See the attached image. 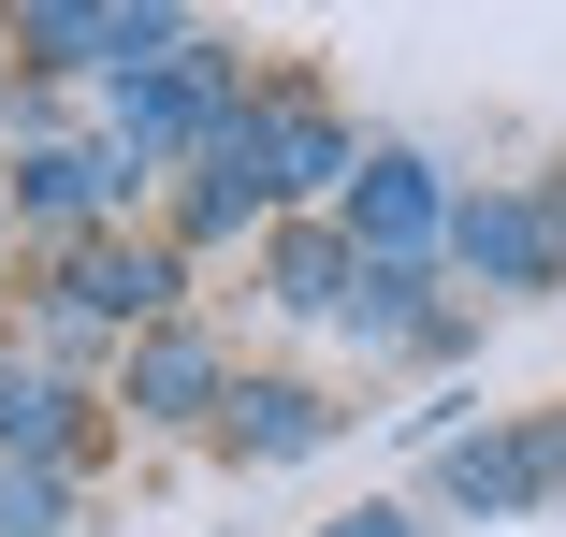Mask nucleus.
Wrapping results in <instances>:
<instances>
[{"label":"nucleus","mask_w":566,"mask_h":537,"mask_svg":"<svg viewBox=\"0 0 566 537\" xmlns=\"http://www.w3.org/2000/svg\"><path fill=\"white\" fill-rule=\"evenodd\" d=\"M203 392H218V349H203V335H160V349L132 364V407H203Z\"/></svg>","instance_id":"6e6552de"},{"label":"nucleus","mask_w":566,"mask_h":537,"mask_svg":"<svg viewBox=\"0 0 566 537\" xmlns=\"http://www.w3.org/2000/svg\"><path fill=\"white\" fill-rule=\"evenodd\" d=\"M59 305H87V319H160V305H175V248H73V262H59Z\"/></svg>","instance_id":"f03ea898"},{"label":"nucleus","mask_w":566,"mask_h":537,"mask_svg":"<svg viewBox=\"0 0 566 537\" xmlns=\"http://www.w3.org/2000/svg\"><path fill=\"white\" fill-rule=\"evenodd\" d=\"M59 436H73V392L30 378V364H0V451H30V465H44Z\"/></svg>","instance_id":"423d86ee"},{"label":"nucleus","mask_w":566,"mask_h":537,"mask_svg":"<svg viewBox=\"0 0 566 537\" xmlns=\"http://www.w3.org/2000/svg\"><path fill=\"white\" fill-rule=\"evenodd\" d=\"M450 248H465L494 291H523V276H552V262H566V203H537V189H509V203H465V219H450Z\"/></svg>","instance_id":"f257e3e1"},{"label":"nucleus","mask_w":566,"mask_h":537,"mask_svg":"<svg viewBox=\"0 0 566 537\" xmlns=\"http://www.w3.org/2000/svg\"><path fill=\"white\" fill-rule=\"evenodd\" d=\"M349 219H364L378 248H421V233H436V175H421V160H364V189H349Z\"/></svg>","instance_id":"20e7f679"},{"label":"nucleus","mask_w":566,"mask_h":537,"mask_svg":"<svg viewBox=\"0 0 566 537\" xmlns=\"http://www.w3.org/2000/svg\"><path fill=\"white\" fill-rule=\"evenodd\" d=\"M334 537H407V523H392V508H364V523H334Z\"/></svg>","instance_id":"9d476101"},{"label":"nucleus","mask_w":566,"mask_h":537,"mask_svg":"<svg viewBox=\"0 0 566 537\" xmlns=\"http://www.w3.org/2000/svg\"><path fill=\"white\" fill-rule=\"evenodd\" d=\"M59 523H73V480H59V465L0 480V537H59Z\"/></svg>","instance_id":"1a4fd4ad"},{"label":"nucleus","mask_w":566,"mask_h":537,"mask_svg":"<svg viewBox=\"0 0 566 537\" xmlns=\"http://www.w3.org/2000/svg\"><path fill=\"white\" fill-rule=\"evenodd\" d=\"M262 160H276V189H334V175H364L349 131H334L319 102H262Z\"/></svg>","instance_id":"7ed1b4c3"},{"label":"nucleus","mask_w":566,"mask_h":537,"mask_svg":"<svg viewBox=\"0 0 566 537\" xmlns=\"http://www.w3.org/2000/svg\"><path fill=\"white\" fill-rule=\"evenodd\" d=\"M421 276L407 262H349V305H334V319H349V335H436V305H407Z\"/></svg>","instance_id":"0eeeda50"},{"label":"nucleus","mask_w":566,"mask_h":537,"mask_svg":"<svg viewBox=\"0 0 566 537\" xmlns=\"http://www.w3.org/2000/svg\"><path fill=\"white\" fill-rule=\"evenodd\" d=\"M233 436H248L262 465H291V451H319V392H291V378H262V392H233Z\"/></svg>","instance_id":"39448f33"}]
</instances>
